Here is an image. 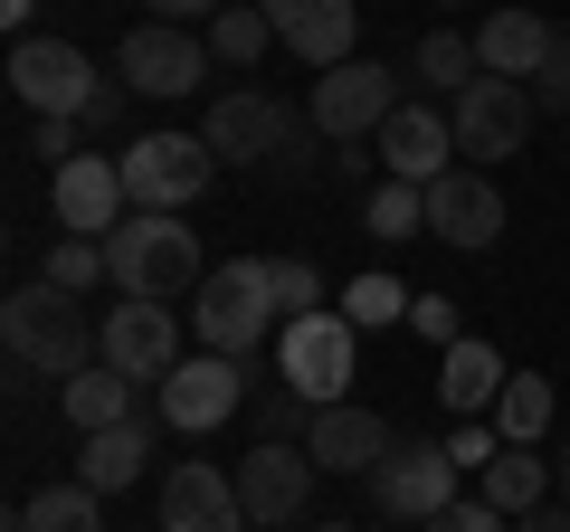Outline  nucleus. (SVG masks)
<instances>
[{
    "label": "nucleus",
    "instance_id": "37",
    "mask_svg": "<svg viewBox=\"0 0 570 532\" xmlns=\"http://www.w3.org/2000/svg\"><path fill=\"white\" fill-rule=\"evenodd\" d=\"M409 333H419V343H438V352H456V343H466L456 295H419V305H409Z\"/></svg>",
    "mask_w": 570,
    "mask_h": 532
},
{
    "label": "nucleus",
    "instance_id": "6",
    "mask_svg": "<svg viewBox=\"0 0 570 532\" xmlns=\"http://www.w3.org/2000/svg\"><path fill=\"white\" fill-rule=\"evenodd\" d=\"M532 86L523 77H475L466 96H448V124H456V152H466L475 171H494V162H513V152L532 144Z\"/></svg>",
    "mask_w": 570,
    "mask_h": 532
},
{
    "label": "nucleus",
    "instance_id": "31",
    "mask_svg": "<svg viewBox=\"0 0 570 532\" xmlns=\"http://www.w3.org/2000/svg\"><path fill=\"white\" fill-rule=\"evenodd\" d=\"M247 418H257V437H285V447H305L314 400H305L295 381H266V390H247Z\"/></svg>",
    "mask_w": 570,
    "mask_h": 532
},
{
    "label": "nucleus",
    "instance_id": "11",
    "mask_svg": "<svg viewBox=\"0 0 570 532\" xmlns=\"http://www.w3.org/2000/svg\"><path fill=\"white\" fill-rule=\"evenodd\" d=\"M285 134H295V105H276L266 86H228V96H209V124H200V144L219 152V171H228V162L266 171Z\"/></svg>",
    "mask_w": 570,
    "mask_h": 532
},
{
    "label": "nucleus",
    "instance_id": "30",
    "mask_svg": "<svg viewBox=\"0 0 570 532\" xmlns=\"http://www.w3.org/2000/svg\"><path fill=\"white\" fill-rule=\"evenodd\" d=\"M10 532H105L96 523V485H48L10 513Z\"/></svg>",
    "mask_w": 570,
    "mask_h": 532
},
{
    "label": "nucleus",
    "instance_id": "44",
    "mask_svg": "<svg viewBox=\"0 0 570 532\" xmlns=\"http://www.w3.org/2000/svg\"><path fill=\"white\" fill-rule=\"evenodd\" d=\"M513 532H570V504H532V513H523Z\"/></svg>",
    "mask_w": 570,
    "mask_h": 532
},
{
    "label": "nucleus",
    "instance_id": "41",
    "mask_svg": "<svg viewBox=\"0 0 570 532\" xmlns=\"http://www.w3.org/2000/svg\"><path fill=\"white\" fill-rule=\"evenodd\" d=\"M124 105H134V86H124V77H105V86H96V105H86L77 124H86V134H115V124H124Z\"/></svg>",
    "mask_w": 570,
    "mask_h": 532
},
{
    "label": "nucleus",
    "instance_id": "7",
    "mask_svg": "<svg viewBox=\"0 0 570 532\" xmlns=\"http://www.w3.org/2000/svg\"><path fill=\"white\" fill-rule=\"evenodd\" d=\"M115 162H124L134 209H190L209 181H219V152H209L200 134H134Z\"/></svg>",
    "mask_w": 570,
    "mask_h": 532
},
{
    "label": "nucleus",
    "instance_id": "46",
    "mask_svg": "<svg viewBox=\"0 0 570 532\" xmlns=\"http://www.w3.org/2000/svg\"><path fill=\"white\" fill-rule=\"evenodd\" d=\"M29 10H39V0H0V20L20 29V39H29Z\"/></svg>",
    "mask_w": 570,
    "mask_h": 532
},
{
    "label": "nucleus",
    "instance_id": "22",
    "mask_svg": "<svg viewBox=\"0 0 570 532\" xmlns=\"http://www.w3.org/2000/svg\"><path fill=\"white\" fill-rule=\"evenodd\" d=\"M551 39H561L551 20H532V10H513V0H504V10L475 29V58H485V77H523L532 86V77H542V58H551Z\"/></svg>",
    "mask_w": 570,
    "mask_h": 532
},
{
    "label": "nucleus",
    "instance_id": "8",
    "mask_svg": "<svg viewBox=\"0 0 570 532\" xmlns=\"http://www.w3.org/2000/svg\"><path fill=\"white\" fill-rule=\"evenodd\" d=\"M124 86L134 96H153V105H181V96H200L209 86V39H190V29H171V20H142V29H124Z\"/></svg>",
    "mask_w": 570,
    "mask_h": 532
},
{
    "label": "nucleus",
    "instance_id": "10",
    "mask_svg": "<svg viewBox=\"0 0 570 532\" xmlns=\"http://www.w3.org/2000/svg\"><path fill=\"white\" fill-rule=\"evenodd\" d=\"M96 58H86V48L77 39H20V48H10V96H20L29 105V115H67V124H77L86 115V105H96Z\"/></svg>",
    "mask_w": 570,
    "mask_h": 532
},
{
    "label": "nucleus",
    "instance_id": "43",
    "mask_svg": "<svg viewBox=\"0 0 570 532\" xmlns=\"http://www.w3.org/2000/svg\"><path fill=\"white\" fill-rule=\"evenodd\" d=\"M333 171H343V181H381V152H371V144H343V152H333Z\"/></svg>",
    "mask_w": 570,
    "mask_h": 532
},
{
    "label": "nucleus",
    "instance_id": "34",
    "mask_svg": "<svg viewBox=\"0 0 570 532\" xmlns=\"http://www.w3.org/2000/svg\"><path fill=\"white\" fill-rule=\"evenodd\" d=\"M438 447L456 456V475H485L494 456H504V437H494V418H456V428L438 437Z\"/></svg>",
    "mask_w": 570,
    "mask_h": 532
},
{
    "label": "nucleus",
    "instance_id": "20",
    "mask_svg": "<svg viewBox=\"0 0 570 532\" xmlns=\"http://www.w3.org/2000/svg\"><path fill=\"white\" fill-rule=\"evenodd\" d=\"M371 152H381V171H390V181H448V152H456V124L448 115H438V105H400V115H390L381 124V144H371Z\"/></svg>",
    "mask_w": 570,
    "mask_h": 532
},
{
    "label": "nucleus",
    "instance_id": "29",
    "mask_svg": "<svg viewBox=\"0 0 570 532\" xmlns=\"http://www.w3.org/2000/svg\"><path fill=\"white\" fill-rule=\"evenodd\" d=\"M266 48H276V20H266L257 0H228L219 20H209V58L219 67H257Z\"/></svg>",
    "mask_w": 570,
    "mask_h": 532
},
{
    "label": "nucleus",
    "instance_id": "35",
    "mask_svg": "<svg viewBox=\"0 0 570 532\" xmlns=\"http://www.w3.org/2000/svg\"><path fill=\"white\" fill-rule=\"evenodd\" d=\"M314 144H324V124H314V115H295V134L276 144V162H266V181H285V190H295V181H314Z\"/></svg>",
    "mask_w": 570,
    "mask_h": 532
},
{
    "label": "nucleus",
    "instance_id": "5",
    "mask_svg": "<svg viewBox=\"0 0 570 532\" xmlns=\"http://www.w3.org/2000/svg\"><path fill=\"white\" fill-rule=\"evenodd\" d=\"M400 67H381V58H343V67H324L314 77V105L305 115L324 124V144H381V124L400 115Z\"/></svg>",
    "mask_w": 570,
    "mask_h": 532
},
{
    "label": "nucleus",
    "instance_id": "28",
    "mask_svg": "<svg viewBox=\"0 0 570 532\" xmlns=\"http://www.w3.org/2000/svg\"><path fill=\"white\" fill-rule=\"evenodd\" d=\"M409 77H428L438 96H466V86L485 77V58H475V39H456V29H428V39L409 48Z\"/></svg>",
    "mask_w": 570,
    "mask_h": 532
},
{
    "label": "nucleus",
    "instance_id": "25",
    "mask_svg": "<svg viewBox=\"0 0 570 532\" xmlns=\"http://www.w3.org/2000/svg\"><path fill=\"white\" fill-rule=\"evenodd\" d=\"M551 418H561L551 381H542V371H513L504 400H494V437H504V447H532V437H551Z\"/></svg>",
    "mask_w": 570,
    "mask_h": 532
},
{
    "label": "nucleus",
    "instance_id": "39",
    "mask_svg": "<svg viewBox=\"0 0 570 532\" xmlns=\"http://www.w3.org/2000/svg\"><path fill=\"white\" fill-rule=\"evenodd\" d=\"M419 532H504V513H494L485 494H456V504L438 513V523H419Z\"/></svg>",
    "mask_w": 570,
    "mask_h": 532
},
{
    "label": "nucleus",
    "instance_id": "9",
    "mask_svg": "<svg viewBox=\"0 0 570 532\" xmlns=\"http://www.w3.org/2000/svg\"><path fill=\"white\" fill-rule=\"evenodd\" d=\"M96 362L105 371H124V381H153L163 390L171 371H181V324H171V305H134V295H124V305H105V324H96Z\"/></svg>",
    "mask_w": 570,
    "mask_h": 532
},
{
    "label": "nucleus",
    "instance_id": "24",
    "mask_svg": "<svg viewBox=\"0 0 570 532\" xmlns=\"http://www.w3.org/2000/svg\"><path fill=\"white\" fill-rule=\"evenodd\" d=\"M58 418L77 437H96V428H124V418H134V381H124V371H77V381H58Z\"/></svg>",
    "mask_w": 570,
    "mask_h": 532
},
{
    "label": "nucleus",
    "instance_id": "1",
    "mask_svg": "<svg viewBox=\"0 0 570 532\" xmlns=\"http://www.w3.org/2000/svg\"><path fill=\"white\" fill-rule=\"evenodd\" d=\"M105 266H115V295H134V305H171V295L209 286L200 238L181 228V209H134V219L105 238Z\"/></svg>",
    "mask_w": 570,
    "mask_h": 532
},
{
    "label": "nucleus",
    "instance_id": "23",
    "mask_svg": "<svg viewBox=\"0 0 570 532\" xmlns=\"http://www.w3.org/2000/svg\"><path fill=\"white\" fill-rule=\"evenodd\" d=\"M142 466H153V428H142V418H124V428H96V437L77 447V485H96V494H124Z\"/></svg>",
    "mask_w": 570,
    "mask_h": 532
},
{
    "label": "nucleus",
    "instance_id": "33",
    "mask_svg": "<svg viewBox=\"0 0 570 532\" xmlns=\"http://www.w3.org/2000/svg\"><path fill=\"white\" fill-rule=\"evenodd\" d=\"M409 305H419V295H409L400 286V276H352V286H343V314H352V324H409Z\"/></svg>",
    "mask_w": 570,
    "mask_h": 532
},
{
    "label": "nucleus",
    "instance_id": "15",
    "mask_svg": "<svg viewBox=\"0 0 570 532\" xmlns=\"http://www.w3.org/2000/svg\"><path fill=\"white\" fill-rule=\"evenodd\" d=\"M390 447H400V437H390V418L381 410H362V400H333V410H314V428H305V456L324 475H381L390 466Z\"/></svg>",
    "mask_w": 570,
    "mask_h": 532
},
{
    "label": "nucleus",
    "instance_id": "45",
    "mask_svg": "<svg viewBox=\"0 0 570 532\" xmlns=\"http://www.w3.org/2000/svg\"><path fill=\"white\" fill-rule=\"evenodd\" d=\"M551 504H570V447L551 456Z\"/></svg>",
    "mask_w": 570,
    "mask_h": 532
},
{
    "label": "nucleus",
    "instance_id": "14",
    "mask_svg": "<svg viewBox=\"0 0 570 532\" xmlns=\"http://www.w3.org/2000/svg\"><path fill=\"white\" fill-rule=\"evenodd\" d=\"M371 504L390 513V523H438V513L456 504V456L428 437V447H390V466L371 475Z\"/></svg>",
    "mask_w": 570,
    "mask_h": 532
},
{
    "label": "nucleus",
    "instance_id": "27",
    "mask_svg": "<svg viewBox=\"0 0 570 532\" xmlns=\"http://www.w3.org/2000/svg\"><path fill=\"white\" fill-rule=\"evenodd\" d=\"M362 219H371V238H381V247L428 238V190H419V181H390V171H381V181L362 190Z\"/></svg>",
    "mask_w": 570,
    "mask_h": 532
},
{
    "label": "nucleus",
    "instance_id": "42",
    "mask_svg": "<svg viewBox=\"0 0 570 532\" xmlns=\"http://www.w3.org/2000/svg\"><path fill=\"white\" fill-rule=\"evenodd\" d=\"M228 0H142V20H171V29H190V20H219Z\"/></svg>",
    "mask_w": 570,
    "mask_h": 532
},
{
    "label": "nucleus",
    "instance_id": "2",
    "mask_svg": "<svg viewBox=\"0 0 570 532\" xmlns=\"http://www.w3.org/2000/svg\"><path fill=\"white\" fill-rule=\"evenodd\" d=\"M276 314H285L276 305V257H228V266H209V286L190 295V333H200V352H228V362H247L266 333H285Z\"/></svg>",
    "mask_w": 570,
    "mask_h": 532
},
{
    "label": "nucleus",
    "instance_id": "16",
    "mask_svg": "<svg viewBox=\"0 0 570 532\" xmlns=\"http://www.w3.org/2000/svg\"><path fill=\"white\" fill-rule=\"evenodd\" d=\"M428 238H448V247H494L504 238V190H494V171L456 162L448 181H428Z\"/></svg>",
    "mask_w": 570,
    "mask_h": 532
},
{
    "label": "nucleus",
    "instance_id": "32",
    "mask_svg": "<svg viewBox=\"0 0 570 532\" xmlns=\"http://www.w3.org/2000/svg\"><path fill=\"white\" fill-rule=\"evenodd\" d=\"M48 286H58V295H96V286H115L105 238H58V247H48Z\"/></svg>",
    "mask_w": 570,
    "mask_h": 532
},
{
    "label": "nucleus",
    "instance_id": "19",
    "mask_svg": "<svg viewBox=\"0 0 570 532\" xmlns=\"http://www.w3.org/2000/svg\"><path fill=\"white\" fill-rule=\"evenodd\" d=\"M266 20H276V39L295 48V58L324 77V67L352 58V39H362V0H257Z\"/></svg>",
    "mask_w": 570,
    "mask_h": 532
},
{
    "label": "nucleus",
    "instance_id": "21",
    "mask_svg": "<svg viewBox=\"0 0 570 532\" xmlns=\"http://www.w3.org/2000/svg\"><path fill=\"white\" fill-rule=\"evenodd\" d=\"M504 381H513V371H504V352H494V343H475V333H466L456 352H438V400H448L456 418H494Z\"/></svg>",
    "mask_w": 570,
    "mask_h": 532
},
{
    "label": "nucleus",
    "instance_id": "38",
    "mask_svg": "<svg viewBox=\"0 0 570 532\" xmlns=\"http://www.w3.org/2000/svg\"><path fill=\"white\" fill-rule=\"evenodd\" d=\"M532 105H542V115H561V124H570V29H561V39H551L542 77H532Z\"/></svg>",
    "mask_w": 570,
    "mask_h": 532
},
{
    "label": "nucleus",
    "instance_id": "4",
    "mask_svg": "<svg viewBox=\"0 0 570 532\" xmlns=\"http://www.w3.org/2000/svg\"><path fill=\"white\" fill-rule=\"evenodd\" d=\"M276 381H295V390L314 400V410L352 400V381H362V324H352L343 305L295 314V324L276 333Z\"/></svg>",
    "mask_w": 570,
    "mask_h": 532
},
{
    "label": "nucleus",
    "instance_id": "13",
    "mask_svg": "<svg viewBox=\"0 0 570 532\" xmlns=\"http://www.w3.org/2000/svg\"><path fill=\"white\" fill-rule=\"evenodd\" d=\"M238 410H247V371L228 362V352H190V362L163 381V418H171L181 437H209V428H228Z\"/></svg>",
    "mask_w": 570,
    "mask_h": 532
},
{
    "label": "nucleus",
    "instance_id": "36",
    "mask_svg": "<svg viewBox=\"0 0 570 532\" xmlns=\"http://www.w3.org/2000/svg\"><path fill=\"white\" fill-rule=\"evenodd\" d=\"M276 305H285V324H295V314H324V276H314V257H276Z\"/></svg>",
    "mask_w": 570,
    "mask_h": 532
},
{
    "label": "nucleus",
    "instance_id": "3",
    "mask_svg": "<svg viewBox=\"0 0 570 532\" xmlns=\"http://www.w3.org/2000/svg\"><path fill=\"white\" fill-rule=\"evenodd\" d=\"M0 333H10V362L48 371V381H77V371H96V324H86L77 295H58L48 276L0 305Z\"/></svg>",
    "mask_w": 570,
    "mask_h": 532
},
{
    "label": "nucleus",
    "instance_id": "26",
    "mask_svg": "<svg viewBox=\"0 0 570 532\" xmlns=\"http://www.w3.org/2000/svg\"><path fill=\"white\" fill-rule=\"evenodd\" d=\"M475 494H485L494 513H513V523H523V513H532V504L551 494V466H542L532 447H504V456H494L485 475H475Z\"/></svg>",
    "mask_w": 570,
    "mask_h": 532
},
{
    "label": "nucleus",
    "instance_id": "17",
    "mask_svg": "<svg viewBox=\"0 0 570 532\" xmlns=\"http://www.w3.org/2000/svg\"><path fill=\"white\" fill-rule=\"evenodd\" d=\"M314 456L285 447V437H257V447L238 456V494H247V523H295V513L314 504Z\"/></svg>",
    "mask_w": 570,
    "mask_h": 532
},
{
    "label": "nucleus",
    "instance_id": "18",
    "mask_svg": "<svg viewBox=\"0 0 570 532\" xmlns=\"http://www.w3.org/2000/svg\"><path fill=\"white\" fill-rule=\"evenodd\" d=\"M163 532H247L238 475H219L209 456H181V466L163 475Z\"/></svg>",
    "mask_w": 570,
    "mask_h": 532
},
{
    "label": "nucleus",
    "instance_id": "47",
    "mask_svg": "<svg viewBox=\"0 0 570 532\" xmlns=\"http://www.w3.org/2000/svg\"><path fill=\"white\" fill-rule=\"evenodd\" d=\"M324 532H362V523H324Z\"/></svg>",
    "mask_w": 570,
    "mask_h": 532
},
{
    "label": "nucleus",
    "instance_id": "12",
    "mask_svg": "<svg viewBox=\"0 0 570 532\" xmlns=\"http://www.w3.org/2000/svg\"><path fill=\"white\" fill-rule=\"evenodd\" d=\"M48 200H58V238H115L134 219V190H124L115 152H77L67 171H48Z\"/></svg>",
    "mask_w": 570,
    "mask_h": 532
},
{
    "label": "nucleus",
    "instance_id": "40",
    "mask_svg": "<svg viewBox=\"0 0 570 532\" xmlns=\"http://www.w3.org/2000/svg\"><path fill=\"white\" fill-rule=\"evenodd\" d=\"M77 134H86V124H67V115H39L29 152H48V171H67V162H77Z\"/></svg>",
    "mask_w": 570,
    "mask_h": 532
}]
</instances>
